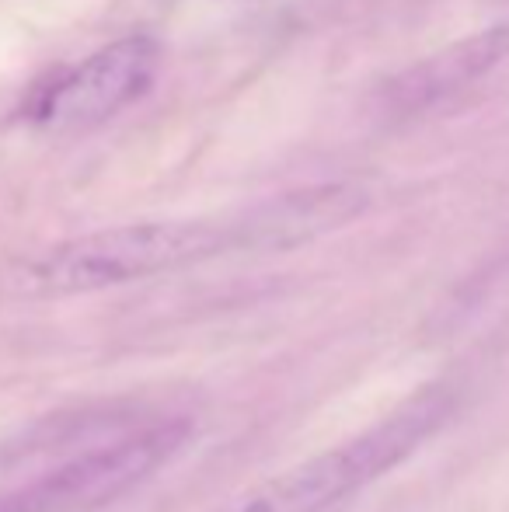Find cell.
<instances>
[{"mask_svg": "<svg viewBox=\"0 0 509 512\" xmlns=\"http://www.w3.org/2000/svg\"><path fill=\"white\" fill-rule=\"evenodd\" d=\"M227 251H238L234 216L129 223L70 237L25 258L18 269H11V290L21 297H77L189 269Z\"/></svg>", "mask_w": 509, "mask_h": 512, "instance_id": "1", "label": "cell"}, {"mask_svg": "<svg viewBox=\"0 0 509 512\" xmlns=\"http://www.w3.org/2000/svg\"><path fill=\"white\" fill-rule=\"evenodd\" d=\"M450 411L454 394L440 384L426 387L374 429L269 474L206 512H328L412 457L436 429H443Z\"/></svg>", "mask_w": 509, "mask_h": 512, "instance_id": "2", "label": "cell"}, {"mask_svg": "<svg viewBox=\"0 0 509 512\" xmlns=\"http://www.w3.org/2000/svg\"><path fill=\"white\" fill-rule=\"evenodd\" d=\"M185 418L91 446L0 499V512H95L157 474L189 439Z\"/></svg>", "mask_w": 509, "mask_h": 512, "instance_id": "3", "label": "cell"}, {"mask_svg": "<svg viewBox=\"0 0 509 512\" xmlns=\"http://www.w3.org/2000/svg\"><path fill=\"white\" fill-rule=\"evenodd\" d=\"M161 63V46L150 35H126L91 53L53 81L35 105V122L53 133L95 129L133 105L150 88Z\"/></svg>", "mask_w": 509, "mask_h": 512, "instance_id": "4", "label": "cell"}, {"mask_svg": "<svg viewBox=\"0 0 509 512\" xmlns=\"http://www.w3.org/2000/svg\"><path fill=\"white\" fill-rule=\"evenodd\" d=\"M370 196L360 185L328 182L265 199L234 216L238 251H286L335 234L367 209Z\"/></svg>", "mask_w": 509, "mask_h": 512, "instance_id": "5", "label": "cell"}, {"mask_svg": "<svg viewBox=\"0 0 509 512\" xmlns=\"http://www.w3.org/2000/svg\"><path fill=\"white\" fill-rule=\"evenodd\" d=\"M509 56V25L485 28L426 60L401 70L384 88V108L398 119L426 115L447 105L450 98L464 95L471 84L489 77Z\"/></svg>", "mask_w": 509, "mask_h": 512, "instance_id": "6", "label": "cell"}]
</instances>
